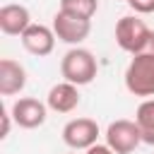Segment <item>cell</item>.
<instances>
[{
  "label": "cell",
  "instance_id": "1",
  "mask_svg": "<svg viewBox=\"0 0 154 154\" xmlns=\"http://www.w3.org/2000/svg\"><path fill=\"white\" fill-rule=\"evenodd\" d=\"M125 89L135 96L154 99V34L147 43V48L137 55H132L128 70H125Z\"/></svg>",
  "mask_w": 154,
  "mask_h": 154
},
{
  "label": "cell",
  "instance_id": "2",
  "mask_svg": "<svg viewBox=\"0 0 154 154\" xmlns=\"http://www.w3.org/2000/svg\"><path fill=\"white\" fill-rule=\"evenodd\" d=\"M96 72H99L96 58L87 48H79V46L77 48H70L63 55V60H60V75L70 84H77V87L89 84L96 77Z\"/></svg>",
  "mask_w": 154,
  "mask_h": 154
},
{
  "label": "cell",
  "instance_id": "3",
  "mask_svg": "<svg viewBox=\"0 0 154 154\" xmlns=\"http://www.w3.org/2000/svg\"><path fill=\"white\" fill-rule=\"evenodd\" d=\"M152 34H154V31H152L140 17H135V14H125V17H120L118 24H116V43H118L125 53H130V55L142 53V51L147 48L149 38H152Z\"/></svg>",
  "mask_w": 154,
  "mask_h": 154
},
{
  "label": "cell",
  "instance_id": "4",
  "mask_svg": "<svg viewBox=\"0 0 154 154\" xmlns=\"http://www.w3.org/2000/svg\"><path fill=\"white\" fill-rule=\"evenodd\" d=\"M140 142H142V132H140V125L135 120L120 118L106 128V144L116 154H130L140 147Z\"/></svg>",
  "mask_w": 154,
  "mask_h": 154
},
{
  "label": "cell",
  "instance_id": "5",
  "mask_svg": "<svg viewBox=\"0 0 154 154\" xmlns=\"http://www.w3.org/2000/svg\"><path fill=\"white\" fill-rule=\"evenodd\" d=\"M99 140V125L91 118H72L63 128V142L70 149H89Z\"/></svg>",
  "mask_w": 154,
  "mask_h": 154
},
{
  "label": "cell",
  "instance_id": "6",
  "mask_svg": "<svg viewBox=\"0 0 154 154\" xmlns=\"http://www.w3.org/2000/svg\"><path fill=\"white\" fill-rule=\"evenodd\" d=\"M53 31H55V38L63 41V43H70V46H79L89 31H91V22L89 19H79V17H72V14H65V12H55L53 17Z\"/></svg>",
  "mask_w": 154,
  "mask_h": 154
},
{
  "label": "cell",
  "instance_id": "7",
  "mask_svg": "<svg viewBox=\"0 0 154 154\" xmlns=\"http://www.w3.org/2000/svg\"><path fill=\"white\" fill-rule=\"evenodd\" d=\"M12 120L24 128V130H34L38 125L46 123V103L34 99V96H22L12 103Z\"/></svg>",
  "mask_w": 154,
  "mask_h": 154
},
{
  "label": "cell",
  "instance_id": "8",
  "mask_svg": "<svg viewBox=\"0 0 154 154\" xmlns=\"http://www.w3.org/2000/svg\"><path fill=\"white\" fill-rule=\"evenodd\" d=\"M19 38H22L24 51H26V53H31V55H38V58L51 55V53H53V48H55V31H53V26L31 24V26L19 36Z\"/></svg>",
  "mask_w": 154,
  "mask_h": 154
},
{
  "label": "cell",
  "instance_id": "9",
  "mask_svg": "<svg viewBox=\"0 0 154 154\" xmlns=\"http://www.w3.org/2000/svg\"><path fill=\"white\" fill-rule=\"evenodd\" d=\"M31 26V14L24 5L10 2L0 7V31L7 36H22Z\"/></svg>",
  "mask_w": 154,
  "mask_h": 154
},
{
  "label": "cell",
  "instance_id": "10",
  "mask_svg": "<svg viewBox=\"0 0 154 154\" xmlns=\"http://www.w3.org/2000/svg\"><path fill=\"white\" fill-rule=\"evenodd\" d=\"M24 84H26V70L12 58H2L0 60V94L2 96L19 94Z\"/></svg>",
  "mask_w": 154,
  "mask_h": 154
},
{
  "label": "cell",
  "instance_id": "11",
  "mask_svg": "<svg viewBox=\"0 0 154 154\" xmlns=\"http://www.w3.org/2000/svg\"><path fill=\"white\" fill-rule=\"evenodd\" d=\"M77 103H79V91H77V84H70V82H60L51 87L46 96V106L55 113H70L77 108Z\"/></svg>",
  "mask_w": 154,
  "mask_h": 154
},
{
  "label": "cell",
  "instance_id": "12",
  "mask_svg": "<svg viewBox=\"0 0 154 154\" xmlns=\"http://www.w3.org/2000/svg\"><path fill=\"white\" fill-rule=\"evenodd\" d=\"M135 123L140 125L142 142H147V144H154V99H144V101L137 106Z\"/></svg>",
  "mask_w": 154,
  "mask_h": 154
},
{
  "label": "cell",
  "instance_id": "13",
  "mask_svg": "<svg viewBox=\"0 0 154 154\" xmlns=\"http://www.w3.org/2000/svg\"><path fill=\"white\" fill-rule=\"evenodd\" d=\"M99 10V0H60V12L79 17V19H89L96 14Z\"/></svg>",
  "mask_w": 154,
  "mask_h": 154
},
{
  "label": "cell",
  "instance_id": "14",
  "mask_svg": "<svg viewBox=\"0 0 154 154\" xmlns=\"http://www.w3.org/2000/svg\"><path fill=\"white\" fill-rule=\"evenodd\" d=\"M130 7L137 14H152L154 12V0H135V2H130Z\"/></svg>",
  "mask_w": 154,
  "mask_h": 154
},
{
  "label": "cell",
  "instance_id": "15",
  "mask_svg": "<svg viewBox=\"0 0 154 154\" xmlns=\"http://www.w3.org/2000/svg\"><path fill=\"white\" fill-rule=\"evenodd\" d=\"M87 154H116L108 144H94V147H89L87 149Z\"/></svg>",
  "mask_w": 154,
  "mask_h": 154
},
{
  "label": "cell",
  "instance_id": "16",
  "mask_svg": "<svg viewBox=\"0 0 154 154\" xmlns=\"http://www.w3.org/2000/svg\"><path fill=\"white\" fill-rule=\"evenodd\" d=\"M10 116H12V113L2 111V130H0V140H5V137L10 135Z\"/></svg>",
  "mask_w": 154,
  "mask_h": 154
},
{
  "label": "cell",
  "instance_id": "17",
  "mask_svg": "<svg viewBox=\"0 0 154 154\" xmlns=\"http://www.w3.org/2000/svg\"><path fill=\"white\" fill-rule=\"evenodd\" d=\"M125 2H128V5H130V2H135V0H125Z\"/></svg>",
  "mask_w": 154,
  "mask_h": 154
}]
</instances>
